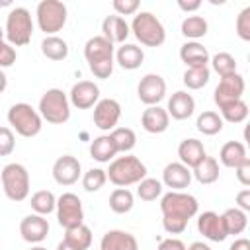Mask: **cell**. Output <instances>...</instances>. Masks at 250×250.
<instances>
[{
    "label": "cell",
    "instance_id": "1",
    "mask_svg": "<svg viewBox=\"0 0 250 250\" xmlns=\"http://www.w3.org/2000/svg\"><path fill=\"white\" fill-rule=\"evenodd\" d=\"M199 203L191 193L186 191H168L160 197L162 227L168 234H180L186 230L189 219L197 215Z\"/></svg>",
    "mask_w": 250,
    "mask_h": 250
},
{
    "label": "cell",
    "instance_id": "41",
    "mask_svg": "<svg viewBox=\"0 0 250 250\" xmlns=\"http://www.w3.org/2000/svg\"><path fill=\"white\" fill-rule=\"evenodd\" d=\"M105 182H107V176H105V170H102V168H90L82 176V188L90 193L100 191Z\"/></svg>",
    "mask_w": 250,
    "mask_h": 250
},
{
    "label": "cell",
    "instance_id": "44",
    "mask_svg": "<svg viewBox=\"0 0 250 250\" xmlns=\"http://www.w3.org/2000/svg\"><path fill=\"white\" fill-rule=\"evenodd\" d=\"M16 59H18L16 49L8 41H4V37H0V68L12 66L16 62Z\"/></svg>",
    "mask_w": 250,
    "mask_h": 250
},
{
    "label": "cell",
    "instance_id": "23",
    "mask_svg": "<svg viewBox=\"0 0 250 250\" xmlns=\"http://www.w3.org/2000/svg\"><path fill=\"white\" fill-rule=\"evenodd\" d=\"M178 156H180V162L184 166L193 170L207 156V152H205V146L199 139H184L178 145Z\"/></svg>",
    "mask_w": 250,
    "mask_h": 250
},
{
    "label": "cell",
    "instance_id": "31",
    "mask_svg": "<svg viewBox=\"0 0 250 250\" xmlns=\"http://www.w3.org/2000/svg\"><path fill=\"white\" fill-rule=\"evenodd\" d=\"M221 217H223V225H225L227 234H240L248 227V215L238 207L227 209Z\"/></svg>",
    "mask_w": 250,
    "mask_h": 250
},
{
    "label": "cell",
    "instance_id": "24",
    "mask_svg": "<svg viewBox=\"0 0 250 250\" xmlns=\"http://www.w3.org/2000/svg\"><path fill=\"white\" fill-rule=\"evenodd\" d=\"M180 59L186 62L188 68H197V66H207L209 64V51L203 47L199 41H186L180 47Z\"/></svg>",
    "mask_w": 250,
    "mask_h": 250
},
{
    "label": "cell",
    "instance_id": "22",
    "mask_svg": "<svg viewBox=\"0 0 250 250\" xmlns=\"http://www.w3.org/2000/svg\"><path fill=\"white\" fill-rule=\"evenodd\" d=\"M100 250H139V242L131 232L113 229L102 236Z\"/></svg>",
    "mask_w": 250,
    "mask_h": 250
},
{
    "label": "cell",
    "instance_id": "33",
    "mask_svg": "<svg viewBox=\"0 0 250 250\" xmlns=\"http://www.w3.org/2000/svg\"><path fill=\"white\" fill-rule=\"evenodd\" d=\"M62 240H64L66 244L78 248V250H88L90 244H92V230H90V227H86V225L82 223V225H78V227L66 229Z\"/></svg>",
    "mask_w": 250,
    "mask_h": 250
},
{
    "label": "cell",
    "instance_id": "50",
    "mask_svg": "<svg viewBox=\"0 0 250 250\" xmlns=\"http://www.w3.org/2000/svg\"><path fill=\"white\" fill-rule=\"evenodd\" d=\"M229 250H250V240L248 238H236L229 246Z\"/></svg>",
    "mask_w": 250,
    "mask_h": 250
},
{
    "label": "cell",
    "instance_id": "53",
    "mask_svg": "<svg viewBox=\"0 0 250 250\" xmlns=\"http://www.w3.org/2000/svg\"><path fill=\"white\" fill-rule=\"evenodd\" d=\"M57 250H78V248H74V246H70V244H66L64 240H61V242L57 244Z\"/></svg>",
    "mask_w": 250,
    "mask_h": 250
},
{
    "label": "cell",
    "instance_id": "19",
    "mask_svg": "<svg viewBox=\"0 0 250 250\" xmlns=\"http://www.w3.org/2000/svg\"><path fill=\"white\" fill-rule=\"evenodd\" d=\"M168 115L172 119H178V121H184L188 117L193 115L195 111V100L191 94H188L186 90H178L170 96L168 100V107H166Z\"/></svg>",
    "mask_w": 250,
    "mask_h": 250
},
{
    "label": "cell",
    "instance_id": "32",
    "mask_svg": "<svg viewBox=\"0 0 250 250\" xmlns=\"http://www.w3.org/2000/svg\"><path fill=\"white\" fill-rule=\"evenodd\" d=\"M135 205V195L127 188H115L109 193V209L117 215H125L133 209Z\"/></svg>",
    "mask_w": 250,
    "mask_h": 250
},
{
    "label": "cell",
    "instance_id": "21",
    "mask_svg": "<svg viewBox=\"0 0 250 250\" xmlns=\"http://www.w3.org/2000/svg\"><path fill=\"white\" fill-rule=\"evenodd\" d=\"M129 33H131L129 23L121 16L113 14V16H105L104 18V21H102V37H105L111 45H115V43L123 45L125 39L129 37Z\"/></svg>",
    "mask_w": 250,
    "mask_h": 250
},
{
    "label": "cell",
    "instance_id": "3",
    "mask_svg": "<svg viewBox=\"0 0 250 250\" xmlns=\"http://www.w3.org/2000/svg\"><path fill=\"white\" fill-rule=\"evenodd\" d=\"M105 176L113 186L127 188V186L139 184L143 178H146V166H145V162H141V158H137L133 154L115 156L109 162Z\"/></svg>",
    "mask_w": 250,
    "mask_h": 250
},
{
    "label": "cell",
    "instance_id": "51",
    "mask_svg": "<svg viewBox=\"0 0 250 250\" xmlns=\"http://www.w3.org/2000/svg\"><path fill=\"white\" fill-rule=\"evenodd\" d=\"M186 250H211L209 248V244H205V242H191L189 246H186Z\"/></svg>",
    "mask_w": 250,
    "mask_h": 250
},
{
    "label": "cell",
    "instance_id": "52",
    "mask_svg": "<svg viewBox=\"0 0 250 250\" xmlns=\"http://www.w3.org/2000/svg\"><path fill=\"white\" fill-rule=\"evenodd\" d=\"M6 86H8V78H6V74H4V70L0 68V94L6 90Z\"/></svg>",
    "mask_w": 250,
    "mask_h": 250
},
{
    "label": "cell",
    "instance_id": "26",
    "mask_svg": "<svg viewBox=\"0 0 250 250\" xmlns=\"http://www.w3.org/2000/svg\"><path fill=\"white\" fill-rule=\"evenodd\" d=\"M246 158H248L246 146H244L240 141H229V143H225V145L221 146V150H219V160H217V162H221V164L227 166V168H236V166H240Z\"/></svg>",
    "mask_w": 250,
    "mask_h": 250
},
{
    "label": "cell",
    "instance_id": "49",
    "mask_svg": "<svg viewBox=\"0 0 250 250\" xmlns=\"http://www.w3.org/2000/svg\"><path fill=\"white\" fill-rule=\"evenodd\" d=\"M178 8L182 10V12H195V10H199L201 8V0H193V2H186V0H178Z\"/></svg>",
    "mask_w": 250,
    "mask_h": 250
},
{
    "label": "cell",
    "instance_id": "5",
    "mask_svg": "<svg viewBox=\"0 0 250 250\" xmlns=\"http://www.w3.org/2000/svg\"><path fill=\"white\" fill-rule=\"evenodd\" d=\"M33 35V20L27 8L16 6L8 12L6 16V27H4V37L12 47H23L31 41Z\"/></svg>",
    "mask_w": 250,
    "mask_h": 250
},
{
    "label": "cell",
    "instance_id": "7",
    "mask_svg": "<svg viewBox=\"0 0 250 250\" xmlns=\"http://www.w3.org/2000/svg\"><path fill=\"white\" fill-rule=\"evenodd\" d=\"M8 123L20 137H25V139L39 135L43 127V119L39 111L25 102H18L8 109Z\"/></svg>",
    "mask_w": 250,
    "mask_h": 250
},
{
    "label": "cell",
    "instance_id": "48",
    "mask_svg": "<svg viewBox=\"0 0 250 250\" xmlns=\"http://www.w3.org/2000/svg\"><path fill=\"white\" fill-rule=\"evenodd\" d=\"M236 207L242 209L244 213L250 211V189L248 188H244V189H240L236 193Z\"/></svg>",
    "mask_w": 250,
    "mask_h": 250
},
{
    "label": "cell",
    "instance_id": "4",
    "mask_svg": "<svg viewBox=\"0 0 250 250\" xmlns=\"http://www.w3.org/2000/svg\"><path fill=\"white\" fill-rule=\"evenodd\" d=\"M129 29L133 31L135 39L145 47H160L166 41V29L152 12L135 14Z\"/></svg>",
    "mask_w": 250,
    "mask_h": 250
},
{
    "label": "cell",
    "instance_id": "38",
    "mask_svg": "<svg viewBox=\"0 0 250 250\" xmlns=\"http://www.w3.org/2000/svg\"><path fill=\"white\" fill-rule=\"evenodd\" d=\"M211 78L209 66H197V68H186L184 72V84L188 90H201Z\"/></svg>",
    "mask_w": 250,
    "mask_h": 250
},
{
    "label": "cell",
    "instance_id": "12",
    "mask_svg": "<svg viewBox=\"0 0 250 250\" xmlns=\"http://www.w3.org/2000/svg\"><path fill=\"white\" fill-rule=\"evenodd\" d=\"M137 96L139 100L148 107V105H158L164 96H166V82L160 74H154V72H148L145 74L139 84H137Z\"/></svg>",
    "mask_w": 250,
    "mask_h": 250
},
{
    "label": "cell",
    "instance_id": "27",
    "mask_svg": "<svg viewBox=\"0 0 250 250\" xmlns=\"http://www.w3.org/2000/svg\"><path fill=\"white\" fill-rule=\"evenodd\" d=\"M117 146L113 143V139L107 135H100L90 143V156L96 162H111L117 156Z\"/></svg>",
    "mask_w": 250,
    "mask_h": 250
},
{
    "label": "cell",
    "instance_id": "35",
    "mask_svg": "<svg viewBox=\"0 0 250 250\" xmlns=\"http://www.w3.org/2000/svg\"><path fill=\"white\" fill-rule=\"evenodd\" d=\"M29 205H31V209H33L37 215H43V217H45V215H49V213L55 211V207H57V197H55V193L49 191V189H39V191H35V193L31 195Z\"/></svg>",
    "mask_w": 250,
    "mask_h": 250
},
{
    "label": "cell",
    "instance_id": "30",
    "mask_svg": "<svg viewBox=\"0 0 250 250\" xmlns=\"http://www.w3.org/2000/svg\"><path fill=\"white\" fill-rule=\"evenodd\" d=\"M41 53L49 61H64L68 57V43L59 35H47L41 41Z\"/></svg>",
    "mask_w": 250,
    "mask_h": 250
},
{
    "label": "cell",
    "instance_id": "36",
    "mask_svg": "<svg viewBox=\"0 0 250 250\" xmlns=\"http://www.w3.org/2000/svg\"><path fill=\"white\" fill-rule=\"evenodd\" d=\"M109 137L113 139V143L117 146V152H123V154L131 152L135 148V145H137V135L129 127H115L109 133Z\"/></svg>",
    "mask_w": 250,
    "mask_h": 250
},
{
    "label": "cell",
    "instance_id": "28",
    "mask_svg": "<svg viewBox=\"0 0 250 250\" xmlns=\"http://www.w3.org/2000/svg\"><path fill=\"white\" fill-rule=\"evenodd\" d=\"M191 178H195L199 184L209 186L215 184L219 180V162L213 156H205L193 170H191Z\"/></svg>",
    "mask_w": 250,
    "mask_h": 250
},
{
    "label": "cell",
    "instance_id": "13",
    "mask_svg": "<svg viewBox=\"0 0 250 250\" xmlns=\"http://www.w3.org/2000/svg\"><path fill=\"white\" fill-rule=\"evenodd\" d=\"M121 117V105L113 98H104L94 105V125L102 131H113Z\"/></svg>",
    "mask_w": 250,
    "mask_h": 250
},
{
    "label": "cell",
    "instance_id": "29",
    "mask_svg": "<svg viewBox=\"0 0 250 250\" xmlns=\"http://www.w3.org/2000/svg\"><path fill=\"white\" fill-rule=\"evenodd\" d=\"M207 29H209L207 20H205L203 16H195V14L186 16L184 21H182V25H180L182 35L188 37L189 41H197V39L205 37V35H207Z\"/></svg>",
    "mask_w": 250,
    "mask_h": 250
},
{
    "label": "cell",
    "instance_id": "18",
    "mask_svg": "<svg viewBox=\"0 0 250 250\" xmlns=\"http://www.w3.org/2000/svg\"><path fill=\"white\" fill-rule=\"evenodd\" d=\"M162 184L170 191H184L191 184V170L182 162H170L162 170Z\"/></svg>",
    "mask_w": 250,
    "mask_h": 250
},
{
    "label": "cell",
    "instance_id": "11",
    "mask_svg": "<svg viewBox=\"0 0 250 250\" xmlns=\"http://www.w3.org/2000/svg\"><path fill=\"white\" fill-rule=\"evenodd\" d=\"M244 88H246V84H244L242 74L234 72L230 76H225V78L219 80V84H217V88L213 92V102L221 109V107H225V105H229V104H232L236 100H242Z\"/></svg>",
    "mask_w": 250,
    "mask_h": 250
},
{
    "label": "cell",
    "instance_id": "9",
    "mask_svg": "<svg viewBox=\"0 0 250 250\" xmlns=\"http://www.w3.org/2000/svg\"><path fill=\"white\" fill-rule=\"evenodd\" d=\"M66 16H68V10L61 0H41L35 8L37 25L45 33V37L61 31L66 23Z\"/></svg>",
    "mask_w": 250,
    "mask_h": 250
},
{
    "label": "cell",
    "instance_id": "10",
    "mask_svg": "<svg viewBox=\"0 0 250 250\" xmlns=\"http://www.w3.org/2000/svg\"><path fill=\"white\" fill-rule=\"evenodd\" d=\"M57 221L59 225L66 230V229H72V227H78L84 223V207H82V201L76 193L72 191H66L62 195L57 197Z\"/></svg>",
    "mask_w": 250,
    "mask_h": 250
},
{
    "label": "cell",
    "instance_id": "40",
    "mask_svg": "<svg viewBox=\"0 0 250 250\" xmlns=\"http://www.w3.org/2000/svg\"><path fill=\"white\" fill-rule=\"evenodd\" d=\"M162 195V182L156 178H143L137 184V197L143 201H154Z\"/></svg>",
    "mask_w": 250,
    "mask_h": 250
},
{
    "label": "cell",
    "instance_id": "6",
    "mask_svg": "<svg viewBox=\"0 0 250 250\" xmlns=\"http://www.w3.org/2000/svg\"><path fill=\"white\" fill-rule=\"evenodd\" d=\"M37 111H39L41 119H45L47 123L62 125V123H66L70 119V102H68V96L61 88H49L41 96Z\"/></svg>",
    "mask_w": 250,
    "mask_h": 250
},
{
    "label": "cell",
    "instance_id": "46",
    "mask_svg": "<svg viewBox=\"0 0 250 250\" xmlns=\"http://www.w3.org/2000/svg\"><path fill=\"white\" fill-rule=\"evenodd\" d=\"M234 174H236V180L246 188V186H250V158H246L240 166H236L234 168Z\"/></svg>",
    "mask_w": 250,
    "mask_h": 250
},
{
    "label": "cell",
    "instance_id": "42",
    "mask_svg": "<svg viewBox=\"0 0 250 250\" xmlns=\"http://www.w3.org/2000/svg\"><path fill=\"white\" fill-rule=\"evenodd\" d=\"M236 35L242 41H250V6H246L244 10H240V14L236 16Z\"/></svg>",
    "mask_w": 250,
    "mask_h": 250
},
{
    "label": "cell",
    "instance_id": "17",
    "mask_svg": "<svg viewBox=\"0 0 250 250\" xmlns=\"http://www.w3.org/2000/svg\"><path fill=\"white\" fill-rule=\"evenodd\" d=\"M197 230L199 234H203V238L211 242H223L229 236L223 225V217L215 211H205L197 217Z\"/></svg>",
    "mask_w": 250,
    "mask_h": 250
},
{
    "label": "cell",
    "instance_id": "47",
    "mask_svg": "<svg viewBox=\"0 0 250 250\" xmlns=\"http://www.w3.org/2000/svg\"><path fill=\"white\" fill-rule=\"evenodd\" d=\"M158 250H186V244L180 238L170 236V238H164L158 242Z\"/></svg>",
    "mask_w": 250,
    "mask_h": 250
},
{
    "label": "cell",
    "instance_id": "20",
    "mask_svg": "<svg viewBox=\"0 0 250 250\" xmlns=\"http://www.w3.org/2000/svg\"><path fill=\"white\" fill-rule=\"evenodd\" d=\"M141 125H143V129H145L146 133H150V135H160V133H164V131L168 129V125H170V115H168V111H166L164 107H160V105H148V107L143 111V115H141Z\"/></svg>",
    "mask_w": 250,
    "mask_h": 250
},
{
    "label": "cell",
    "instance_id": "2",
    "mask_svg": "<svg viewBox=\"0 0 250 250\" xmlns=\"http://www.w3.org/2000/svg\"><path fill=\"white\" fill-rule=\"evenodd\" d=\"M84 59L88 62L90 72L100 78L105 80L111 76L113 72V61H115V47L102 35H94L86 41L84 45Z\"/></svg>",
    "mask_w": 250,
    "mask_h": 250
},
{
    "label": "cell",
    "instance_id": "54",
    "mask_svg": "<svg viewBox=\"0 0 250 250\" xmlns=\"http://www.w3.org/2000/svg\"><path fill=\"white\" fill-rule=\"evenodd\" d=\"M29 250H47V248H45V246H31Z\"/></svg>",
    "mask_w": 250,
    "mask_h": 250
},
{
    "label": "cell",
    "instance_id": "45",
    "mask_svg": "<svg viewBox=\"0 0 250 250\" xmlns=\"http://www.w3.org/2000/svg\"><path fill=\"white\" fill-rule=\"evenodd\" d=\"M139 0H113L111 8L115 10L117 16H133L139 10Z\"/></svg>",
    "mask_w": 250,
    "mask_h": 250
},
{
    "label": "cell",
    "instance_id": "34",
    "mask_svg": "<svg viewBox=\"0 0 250 250\" xmlns=\"http://www.w3.org/2000/svg\"><path fill=\"white\" fill-rule=\"evenodd\" d=\"M223 123L225 121L221 119V115L217 111H203V113L197 115L195 127H197L199 133H203L207 137H213V135H217V133L223 131Z\"/></svg>",
    "mask_w": 250,
    "mask_h": 250
},
{
    "label": "cell",
    "instance_id": "25",
    "mask_svg": "<svg viewBox=\"0 0 250 250\" xmlns=\"http://www.w3.org/2000/svg\"><path fill=\"white\" fill-rule=\"evenodd\" d=\"M143 61H145V53H143V49H141L139 45H135V43H123V45H119L117 51H115V62H117L121 68H125V70H135V68H139V66L143 64Z\"/></svg>",
    "mask_w": 250,
    "mask_h": 250
},
{
    "label": "cell",
    "instance_id": "16",
    "mask_svg": "<svg viewBox=\"0 0 250 250\" xmlns=\"http://www.w3.org/2000/svg\"><path fill=\"white\" fill-rule=\"evenodd\" d=\"M20 234L25 242L29 244H39L47 238L49 234V221L43 217V215H37V213H31V215H25L21 221H20Z\"/></svg>",
    "mask_w": 250,
    "mask_h": 250
},
{
    "label": "cell",
    "instance_id": "37",
    "mask_svg": "<svg viewBox=\"0 0 250 250\" xmlns=\"http://www.w3.org/2000/svg\"><path fill=\"white\" fill-rule=\"evenodd\" d=\"M209 62H211V68H213L221 78L230 76V74L236 72V61H234V57H232L230 53H227V51H221V53L213 55V57L209 59Z\"/></svg>",
    "mask_w": 250,
    "mask_h": 250
},
{
    "label": "cell",
    "instance_id": "8",
    "mask_svg": "<svg viewBox=\"0 0 250 250\" xmlns=\"http://www.w3.org/2000/svg\"><path fill=\"white\" fill-rule=\"evenodd\" d=\"M4 193L10 201H23L29 195V172L20 162H10L0 172Z\"/></svg>",
    "mask_w": 250,
    "mask_h": 250
},
{
    "label": "cell",
    "instance_id": "14",
    "mask_svg": "<svg viewBox=\"0 0 250 250\" xmlns=\"http://www.w3.org/2000/svg\"><path fill=\"white\" fill-rule=\"evenodd\" d=\"M82 176V166L80 160L72 154H62L55 160L53 164V180L59 186H72L78 182V178Z\"/></svg>",
    "mask_w": 250,
    "mask_h": 250
},
{
    "label": "cell",
    "instance_id": "15",
    "mask_svg": "<svg viewBox=\"0 0 250 250\" xmlns=\"http://www.w3.org/2000/svg\"><path fill=\"white\" fill-rule=\"evenodd\" d=\"M68 102L70 105L78 107V109H90L100 102V88L96 82L92 80H80L76 84H72L70 94H68Z\"/></svg>",
    "mask_w": 250,
    "mask_h": 250
},
{
    "label": "cell",
    "instance_id": "43",
    "mask_svg": "<svg viewBox=\"0 0 250 250\" xmlns=\"http://www.w3.org/2000/svg\"><path fill=\"white\" fill-rule=\"evenodd\" d=\"M16 148V137L10 127H0V156H10Z\"/></svg>",
    "mask_w": 250,
    "mask_h": 250
},
{
    "label": "cell",
    "instance_id": "39",
    "mask_svg": "<svg viewBox=\"0 0 250 250\" xmlns=\"http://www.w3.org/2000/svg\"><path fill=\"white\" fill-rule=\"evenodd\" d=\"M248 117V104L244 100H236L225 107H221V119L229 123H242Z\"/></svg>",
    "mask_w": 250,
    "mask_h": 250
},
{
    "label": "cell",
    "instance_id": "55",
    "mask_svg": "<svg viewBox=\"0 0 250 250\" xmlns=\"http://www.w3.org/2000/svg\"><path fill=\"white\" fill-rule=\"evenodd\" d=\"M4 4H8V2H0V6H4Z\"/></svg>",
    "mask_w": 250,
    "mask_h": 250
}]
</instances>
